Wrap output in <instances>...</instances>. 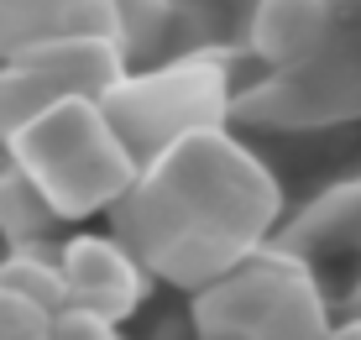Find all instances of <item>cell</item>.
Instances as JSON below:
<instances>
[{
  "instance_id": "cell-7",
  "label": "cell",
  "mask_w": 361,
  "mask_h": 340,
  "mask_svg": "<svg viewBox=\"0 0 361 340\" xmlns=\"http://www.w3.org/2000/svg\"><path fill=\"white\" fill-rule=\"evenodd\" d=\"M335 37V11L330 0H257L246 42L267 68H293V63L314 58Z\"/></svg>"
},
{
  "instance_id": "cell-4",
  "label": "cell",
  "mask_w": 361,
  "mask_h": 340,
  "mask_svg": "<svg viewBox=\"0 0 361 340\" xmlns=\"http://www.w3.org/2000/svg\"><path fill=\"white\" fill-rule=\"evenodd\" d=\"M105 116L131 147L136 162H147L157 147L173 136L199 131V126H220L231 110V90L215 58H183L157 73H126L105 99Z\"/></svg>"
},
{
  "instance_id": "cell-3",
  "label": "cell",
  "mask_w": 361,
  "mask_h": 340,
  "mask_svg": "<svg viewBox=\"0 0 361 340\" xmlns=\"http://www.w3.org/2000/svg\"><path fill=\"white\" fill-rule=\"evenodd\" d=\"M330 330L314 278L288 257H252L194 298L199 340H319Z\"/></svg>"
},
{
  "instance_id": "cell-5",
  "label": "cell",
  "mask_w": 361,
  "mask_h": 340,
  "mask_svg": "<svg viewBox=\"0 0 361 340\" xmlns=\"http://www.w3.org/2000/svg\"><path fill=\"white\" fill-rule=\"evenodd\" d=\"M58 272H63L68 304L94 309L116 324L131 320L136 304L147 298V267L116 236H73V241H63L58 246Z\"/></svg>"
},
{
  "instance_id": "cell-14",
  "label": "cell",
  "mask_w": 361,
  "mask_h": 340,
  "mask_svg": "<svg viewBox=\"0 0 361 340\" xmlns=\"http://www.w3.org/2000/svg\"><path fill=\"white\" fill-rule=\"evenodd\" d=\"M330 11H361V0H330Z\"/></svg>"
},
{
  "instance_id": "cell-8",
  "label": "cell",
  "mask_w": 361,
  "mask_h": 340,
  "mask_svg": "<svg viewBox=\"0 0 361 340\" xmlns=\"http://www.w3.org/2000/svg\"><path fill=\"white\" fill-rule=\"evenodd\" d=\"M53 225H58L53 205L6 162V168H0V236H6L11 246H42V236L53 231Z\"/></svg>"
},
{
  "instance_id": "cell-13",
  "label": "cell",
  "mask_w": 361,
  "mask_h": 340,
  "mask_svg": "<svg viewBox=\"0 0 361 340\" xmlns=\"http://www.w3.org/2000/svg\"><path fill=\"white\" fill-rule=\"evenodd\" d=\"M319 340H361V320H351V324H330Z\"/></svg>"
},
{
  "instance_id": "cell-1",
  "label": "cell",
  "mask_w": 361,
  "mask_h": 340,
  "mask_svg": "<svg viewBox=\"0 0 361 340\" xmlns=\"http://www.w3.org/2000/svg\"><path fill=\"white\" fill-rule=\"evenodd\" d=\"M278 210V183L262 162L220 126H199L136 168L110 215L116 241H126L147 272L204 288L262 246Z\"/></svg>"
},
{
  "instance_id": "cell-9",
  "label": "cell",
  "mask_w": 361,
  "mask_h": 340,
  "mask_svg": "<svg viewBox=\"0 0 361 340\" xmlns=\"http://www.w3.org/2000/svg\"><path fill=\"white\" fill-rule=\"evenodd\" d=\"M0 288L42 304L47 314H58L68 304V288H63V272H58V257H47L42 246H11V257L0 262Z\"/></svg>"
},
{
  "instance_id": "cell-10",
  "label": "cell",
  "mask_w": 361,
  "mask_h": 340,
  "mask_svg": "<svg viewBox=\"0 0 361 340\" xmlns=\"http://www.w3.org/2000/svg\"><path fill=\"white\" fill-rule=\"evenodd\" d=\"M53 99H63V90H58L47 73L27 68V63H6V68H0V136H11L32 116H42Z\"/></svg>"
},
{
  "instance_id": "cell-11",
  "label": "cell",
  "mask_w": 361,
  "mask_h": 340,
  "mask_svg": "<svg viewBox=\"0 0 361 340\" xmlns=\"http://www.w3.org/2000/svg\"><path fill=\"white\" fill-rule=\"evenodd\" d=\"M110 11H116V42L126 63H136L168 27V0H110Z\"/></svg>"
},
{
  "instance_id": "cell-12",
  "label": "cell",
  "mask_w": 361,
  "mask_h": 340,
  "mask_svg": "<svg viewBox=\"0 0 361 340\" xmlns=\"http://www.w3.org/2000/svg\"><path fill=\"white\" fill-rule=\"evenodd\" d=\"M47 340H121V324L94 314V309L63 304L53 314V324H47Z\"/></svg>"
},
{
  "instance_id": "cell-6",
  "label": "cell",
  "mask_w": 361,
  "mask_h": 340,
  "mask_svg": "<svg viewBox=\"0 0 361 340\" xmlns=\"http://www.w3.org/2000/svg\"><path fill=\"white\" fill-rule=\"evenodd\" d=\"M16 63H27V68L47 73V79L58 84L63 95H90V99H105L116 90L121 79L131 73L126 53H121V42H110V37H94V32H53V37H37L16 53Z\"/></svg>"
},
{
  "instance_id": "cell-2",
  "label": "cell",
  "mask_w": 361,
  "mask_h": 340,
  "mask_svg": "<svg viewBox=\"0 0 361 340\" xmlns=\"http://www.w3.org/2000/svg\"><path fill=\"white\" fill-rule=\"evenodd\" d=\"M11 168L53 205L58 220H84L110 210L131 188L142 162L110 126L105 105L90 95H63L6 136Z\"/></svg>"
}]
</instances>
